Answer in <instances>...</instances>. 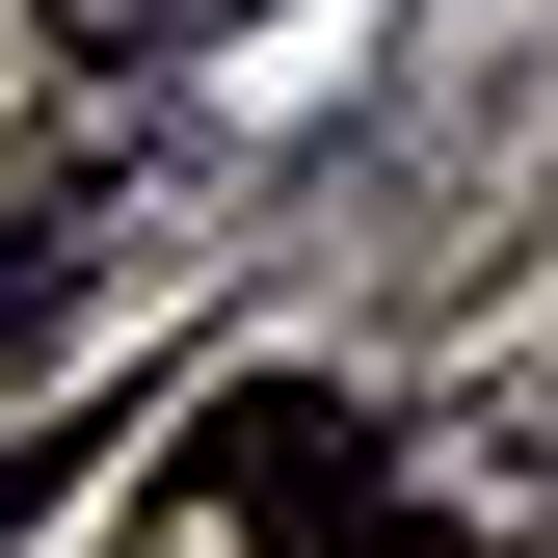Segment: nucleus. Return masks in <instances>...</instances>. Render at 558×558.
I'll use <instances>...</instances> for the list:
<instances>
[{
	"mask_svg": "<svg viewBox=\"0 0 558 558\" xmlns=\"http://www.w3.org/2000/svg\"><path fill=\"white\" fill-rule=\"evenodd\" d=\"M345 506H373V426H345L319 373H240L214 426L160 452V506H133L107 558H345Z\"/></svg>",
	"mask_w": 558,
	"mask_h": 558,
	"instance_id": "1",
	"label": "nucleus"
},
{
	"mask_svg": "<svg viewBox=\"0 0 558 558\" xmlns=\"http://www.w3.org/2000/svg\"><path fill=\"white\" fill-rule=\"evenodd\" d=\"M532 532H558V373L426 399V426L373 452V506H345V558H532Z\"/></svg>",
	"mask_w": 558,
	"mask_h": 558,
	"instance_id": "2",
	"label": "nucleus"
},
{
	"mask_svg": "<svg viewBox=\"0 0 558 558\" xmlns=\"http://www.w3.org/2000/svg\"><path fill=\"white\" fill-rule=\"evenodd\" d=\"M81 266H107V186H81V160H0V345L81 319Z\"/></svg>",
	"mask_w": 558,
	"mask_h": 558,
	"instance_id": "3",
	"label": "nucleus"
},
{
	"mask_svg": "<svg viewBox=\"0 0 558 558\" xmlns=\"http://www.w3.org/2000/svg\"><path fill=\"white\" fill-rule=\"evenodd\" d=\"M81 81H160V53H214V27H266V0H27Z\"/></svg>",
	"mask_w": 558,
	"mask_h": 558,
	"instance_id": "4",
	"label": "nucleus"
}]
</instances>
